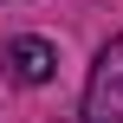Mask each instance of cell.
<instances>
[{
    "label": "cell",
    "mask_w": 123,
    "mask_h": 123,
    "mask_svg": "<svg viewBox=\"0 0 123 123\" xmlns=\"http://www.w3.org/2000/svg\"><path fill=\"white\" fill-rule=\"evenodd\" d=\"M84 123H123V39H110L84 78Z\"/></svg>",
    "instance_id": "obj_1"
},
{
    "label": "cell",
    "mask_w": 123,
    "mask_h": 123,
    "mask_svg": "<svg viewBox=\"0 0 123 123\" xmlns=\"http://www.w3.org/2000/svg\"><path fill=\"white\" fill-rule=\"evenodd\" d=\"M0 71H6L13 84H45V78L58 71V52H52L45 39L19 32V39H6V45H0Z\"/></svg>",
    "instance_id": "obj_2"
}]
</instances>
